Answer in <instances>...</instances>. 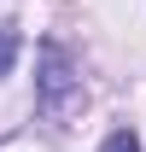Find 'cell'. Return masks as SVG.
Masks as SVG:
<instances>
[{
  "instance_id": "6da1fadb",
  "label": "cell",
  "mask_w": 146,
  "mask_h": 152,
  "mask_svg": "<svg viewBox=\"0 0 146 152\" xmlns=\"http://www.w3.org/2000/svg\"><path fill=\"white\" fill-rule=\"evenodd\" d=\"M82 76H76V64H70V53L58 47V41H47L41 47V70H35V105H41V117H53V123H64V117H76L82 111Z\"/></svg>"
},
{
  "instance_id": "7a4b0ae2",
  "label": "cell",
  "mask_w": 146,
  "mask_h": 152,
  "mask_svg": "<svg viewBox=\"0 0 146 152\" xmlns=\"http://www.w3.org/2000/svg\"><path fill=\"white\" fill-rule=\"evenodd\" d=\"M12 58H18V23H0V76L12 70Z\"/></svg>"
},
{
  "instance_id": "3957f363",
  "label": "cell",
  "mask_w": 146,
  "mask_h": 152,
  "mask_svg": "<svg viewBox=\"0 0 146 152\" xmlns=\"http://www.w3.org/2000/svg\"><path fill=\"white\" fill-rule=\"evenodd\" d=\"M99 152H140V140H134V129H117V134H105Z\"/></svg>"
}]
</instances>
